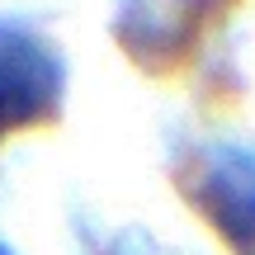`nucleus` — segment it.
Segmentation results:
<instances>
[{"mask_svg":"<svg viewBox=\"0 0 255 255\" xmlns=\"http://www.w3.org/2000/svg\"><path fill=\"white\" fill-rule=\"evenodd\" d=\"M66 90V66L38 33L19 24H0V100L14 128L57 119Z\"/></svg>","mask_w":255,"mask_h":255,"instance_id":"nucleus-1","label":"nucleus"},{"mask_svg":"<svg viewBox=\"0 0 255 255\" xmlns=\"http://www.w3.org/2000/svg\"><path fill=\"white\" fill-rule=\"evenodd\" d=\"M203 14L208 0H123L114 14V38L137 66L165 71L189 57Z\"/></svg>","mask_w":255,"mask_h":255,"instance_id":"nucleus-2","label":"nucleus"},{"mask_svg":"<svg viewBox=\"0 0 255 255\" xmlns=\"http://www.w3.org/2000/svg\"><path fill=\"white\" fill-rule=\"evenodd\" d=\"M189 199L237 255H255V156L251 151H208L199 180H189Z\"/></svg>","mask_w":255,"mask_h":255,"instance_id":"nucleus-3","label":"nucleus"},{"mask_svg":"<svg viewBox=\"0 0 255 255\" xmlns=\"http://www.w3.org/2000/svg\"><path fill=\"white\" fill-rule=\"evenodd\" d=\"M9 128H14V123H9V109H5V100H0V137H5Z\"/></svg>","mask_w":255,"mask_h":255,"instance_id":"nucleus-4","label":"nucleus"},{"mask_svg":"<svg viewBox=\"0 0 255 255\" xmlns=\"http://www.w3.org/2000/svg\"><path fill=\"white\" fill-rule=\"evenodd\" d=\"M0 255H14V251H9V246H5V241H0Z\"/></svg>","mask_w":255,"mask_h":255,"instance_id":"nucleus-5","label":"nucleus"}]
</instances>
